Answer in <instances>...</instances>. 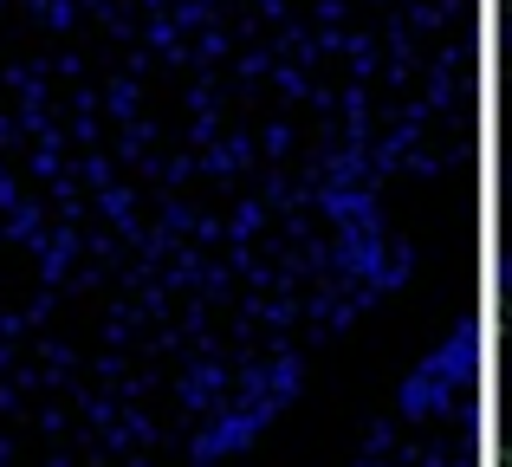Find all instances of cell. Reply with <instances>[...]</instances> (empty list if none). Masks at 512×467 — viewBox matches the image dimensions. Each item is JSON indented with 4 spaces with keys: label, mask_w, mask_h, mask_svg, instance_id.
I'll list each match as a JSON object with an SVG mask.
<instances>
[{
    "label": "cell",
    "mask_w": 512,
    "mask_h": 467,
    "mask_svg": "<svg viewBox=\"0 0 512 467\" xmlns=\"http://www.w3.org/2000/svg\"><path fill=\"white\" fill-rule=\"evenodd\" d=\"M273 416H279V403H266V396H247L240 409H227V416H214V422H208V435L195 442V461L240 455V448H247V442H253V435H260Z\"/></svg>",
    "instance_id": "6da1fadb"
},
{
    "label": "cell",
    "mask_w": 512,
    "mask_h": 467,
    "mask_svg": "<svg viewBox=\"0 0 512 467\" xmlns=\"http://www.w3.org/2000/svg\"><path fill=\"white\" fill-rule=\"evenodd\" d=\"M435 364L448 370V383H454V390H467V383L480 377V325H474V318H461V325H454L448 338H441Z\"/></svg>",
    "instance_id": "7a4b0ae2"
},
{
    "label": "cell",
    "mask_w": 512,
    "mask_h": 467,
    "mask_svg": "<svg viewBox=\"0 0 512 467\" xmlns=\"http://www.w3.org/2000/svg\"><path fill=\"white\" fill-rule=\"evenodd\" d=\"M454 396H461V390L448 383V370H441L435 357H428V364L415 370L409 383H402V416H441V409H448Z\"/></svg>",
    "instance_id": "3957f363"
},
{
    "label": "cell",
    "mask_w": 512,
    "mask_h": 467,
    "mask_svg": "<svg viewBox=\"0 0 512 467\" xmlns=\"http://www.w3.org/2000/svg\"><path fill=\"white\" fill-rule=\"evenodd\" d=\"M182 396H188V403H208V396H221V370H195Z\"/></svg>",
    "instance_id": "277c9868"
},
{
    "label": "cell",
    "mask_w": 512,
    "mask_h": 467,
    "mask_svg": "<svg viewBox=\"0 0 512 467\" xmlns=\"http://www.w3.org/2000/svg\"><path fill=\"white\" fill-rule=\"evenodd\" d=\"M39 13H46V20H59V26H65V13H72V7H65V0H39Z\"/></svg>",
    "instance_id": "5b68a950"
}]
</instances>
